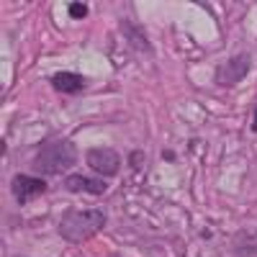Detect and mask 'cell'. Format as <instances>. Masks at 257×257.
Returning <instances> with one entry per match:
<instances>
[{"label": "cell", "instance_id": "obj_5", "mask_svg": "<svg viewBox=\"0 0 257 257\" xmlns=\"http://www.w3.org/2000/svg\"><path fill=\"white\" fill-rule=\"evenodd\" d=\"M88 165L95 170L98 175H116L118 167H121V157L116 149H108V147H95V149H88Z\"/></svg>", "mask_w": 257, "mask_h": 257}, {"label": "cell", "instance_id": "obj_1", "mask_svg": "<svg viewBox=\"0 0 257 257\" xmlns=\"http://www.w3.org/2000/svg\"><path fill=\"white\" fill-rule=\"evenodd\" d=\"M105 226V213L100 208L67 211L59 221V237L67 242H85Z\"/></svg>", "mask_w": 257, "mask_h": 257}, {"label": "cell", "instance_id": "obj_8", "mask_svg": "<svg viewBox=\"0 0 257 257\" xmlns=\"http://www.w3.org/2000/svg\"><path fill=\"white\" fill-rule=\"evenodd\" d=\"M70 16L72 18H85V16H88V6H85V3H70Z\"/></svg>", "mask_w": 257, "mask_h": 257}, {"label": "cell", "instance_id": "obj_4", "mask_svg": "<svg viewBox=\"0 0 257 257\" xmlns=\"http://www.w3.org/2000/svg\"><path fill=\"white\" fill-rule=\"evenodd\" d=\"M252 67V62H249V54H239V57H231L226 59L221 67L216 70V82L219 85H237L247 77Z\"/></svg>", "mask_w": 257, "mask_h": 257}, {"label": "cell", "instance_id": "obj_2", "mask_svg": "<svg viewBox=\"0 0 257 257\" xmlns=\"http://www.w3.org/2000/svg\"><path fill=\"white\" fill-rule=\"evenodd\" d=\"M75 162H77L75 144L70 139H57L39 149V155L34 160V170L41 175H57V173H67Z\"/></svg>", "mask_w": 257, "mask_h": 257}, {"label": "cell", "instance_id": "obj_3", "mask_svg": "<svg viewBox=\"0 0 257 257\" xmlns=\"http://www.w3.org/2000/svg\"><path fill=\"white\" fill-rule=\"evenodd\" d=\"M47 180L44 178H36V175H24V173H18L13 180H11V190H13V196H16V203L18 206H26L29 201L39 198V196H44L47 193Z\"/></svg>", "mask_w": 257, "mask_h": 257}, {"label": "cell", "instance_id": "obj_7", "mask_svg": "<svg viewBox=\"0 0 257 257\" xmlns=\"http://www.w3.org/2000/svg\"><path fill=\"white\" fill-rule=\"evenodd\" d=\"M64 188L77 193V190H88L93 193V196H103L105 193V180H98V178H85V175H70V178H64Z\"/></svg>", "mask_w": 257, "mask_h": 257}, {"label": "cell", "instance_id": "obj_6", "mask_svg": "<svg viewBox=\"0 0 257 257\" xmlns=\"http://www.w3.org/2000/svg\"><path fill=\"white\" fill-rule=\"evenodd\" d=\"M52 88L57 93L72 95V93H80L85 88V77L77 75V72H54L52 75Z\"/></svg>", "mask_w": 257, "mask_h": 257}, {"label": "cell", "instance_id": "obj_9", "mask_svg": "<svg viewBox=\"0 0 257 257\" xmlns=\"http://www.w3.org/2000/svg\"><path fill=\"white\" fill-rule=\"evenodd\" d=\"M252 132H257V108H254V118H252Z\"/></svg>", "mask_w": 257, "mask_h": 257}]
</instances>
